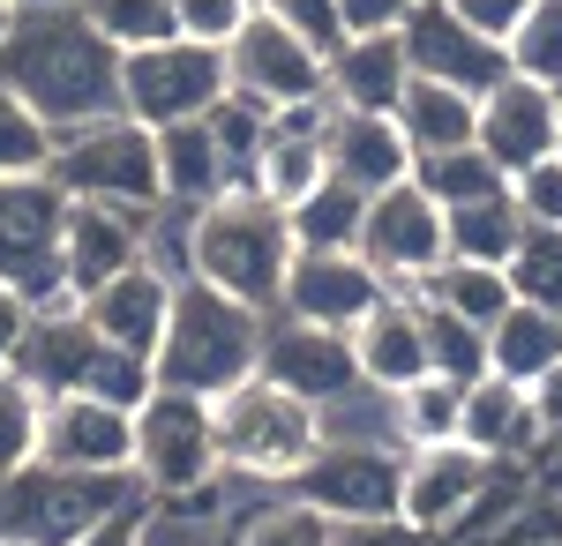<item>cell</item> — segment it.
I'll return each instance as SVG.
<instances>
[{"instance_id": "6da1fadb", "label": "cell", "mask_w": 562, "mask_h": 546, "mask_svg": "<svg viewBox=\"0 0 562 546\" xmlns=\"http://www.w3.org/2000/svg\"><path fill=\"white\" fill-rule=\"evenodd\" d=\"M0 83L15 90L53 135L98 113H121V45L76 8H31L0 38Z\"/></svg>"}, {"instance_id": "7a4b0ae2", "label": "cell", "mask_w": 562, "mask_h": 546, "mask_svg": "<svg viewBox=\"0 0 562 546\" xmlns=\"http://www.w3.org/2000/svg\"><path fill=\"white\" fill-rule=\"evenodd\" d=\"M293 217L278 211L262 187H225L217 203L195 211V277L217 293L248 299V307H278L285 299V270H293Z\"/></svg>"}, {"instance_id": "3957f363", "label": "cell", "mask_w": 562, "mask_h": 546, "mask_svg": "<svg viewBox=\"0 0 562 546\" xmlns=\"http://www.w3.org/2000/svg\"><path fill=\"white\" fill-rule=\"evenodd\" d=\"M262 307L217 293L203 277L173 285V315H166V344H158V382L166 389H195V397H225L233 382L262 367Z\"/></svg>"}, {"instance_id": "277c9868", "label": "cell", "mask_w": 562, "mask_h": 546, "mask_svg": "<svg viewBox=\"0 0 562 546\" xmlns=\"http://www.w3.org/2000/svg\"><path fill=\"white\" fill-rule=\"evenodd\" d=\"M211 412H217V457L240 479H293L323 450L315 405L293 397L285 382H270V375L233 382L225 397H211Z\"/></svg>"}, {"instance_id": "5b68a950", "label": "cell", "mask_w": 562, "mask_h": 546, "mask_svg": "<svg viewBox=\"0 0 562 546\" xmlns=\"http://www.w3.org/2000/svg\"><path fill=\"white\" fill-rule=\"evenodd\" d=\"M150 494L143 471H68V464H23L15 479H0V539L31 546H76L121 502Z\"/></svg>"}, {"instance_id": "8992f818", "label": "cell", "mask_w": 562, "mask_h": 546, "mask_svg": "<svg viewBox=\"0 0 562 546\" xmlns=\"http://www.w3.org/2000/svg\"><path fill=\"white\" fill-rule=\"evenodd\" d=\"M53 180L76 203H121V211H150L158 203V127L135 113H98L83 127L53 135Z\"/></svg>"}, {"instance_id": "52a82bcc", "label": "cell", "mask_w": 562, "mask_h": 546, "mask_svg": "<svg viewBox=\"0 0 562 546\" xmlns=\"http://www.w3.org/2000/svg\"><path fill=\"white\" fill-rule=\"evenodd\" d=\"M68 187L53 172H8L0 180V285L31 299V307H53L68 293Z\"/></svg>"}, {"instance_id": "ba28073f", "label": "cell", "mask_w": 562, "mask_h": 546, "mask_svg": "<svg viewBox=\"0 0 562 546\" xmlns=\"http://www.w3.org/2000/svg\"><path fill=\"white\" fill-rule=\"evenodd\" d=\"M225 45L203 38H166V45H135L121 53V113H135L143 127H173V121H211L225 105Z\"/></svg>"}, {"instance_id": "9c48e42d", "label": "cell", "mask_w": 562, "mask_h": 546, "mask_svg": "<svg viewBox=\"0 0 562 546\" xmlns=\"http://www.w3.org/2000/svg\"><path fill=\"white\" fill-rule=\"evenodd\" d=\"M225 76H233V98H248L262 113H285L307 98H330V53L256 0V15L225 38Z\"/></svg>"}, {"instance_id": "30bf717a", "label": "cell", "mask_w": 562, "mask_h": 546, "mask_svg": "<svg viewBox=\"0 0 562 546\" xmlns=\"http://www.w3.org/2000/svg\"><path fill=\"white\" fill-rule=\"evenodd\" d=\"M135 471L150 494H195L211 487L225 457H217V412L195 389H150V405L135 412Z\"/></svg>"}, {"instance_id": "8fae6325", "label": "cell", "mask_w": 562, "mask_h": 546, "mask_svg": "<svg viewBox=\"0 0 562 546\" xmlns=\"http://www.w3.org/2000/svg\"><path fill=\"white\" fill-rule=\"evenodd\" d=\"M360 254L383 270L397 293H420L435 270L450 262V217L420 180H397L383 195H368V225H360Z\"/></svg>"}, {"instance_id": "7c38bea8", "label": "cell", "mask_w": 562, "mask_h": 546, "mask_svg": "<svg viewBox=\"0 0 562 546\" xmlns=\"http://www.w3.org/2000/svg\"><path fill=\"white\" fill-rule=\"evenodd\" d=\"M301 502H315L330 524H360V516H397V487H405V450H368V442H323L315 457L285 479Z\"/></svg>"}, {"instance_id": "4fadbf2b", "label": "cell", "mask_w": 562, "mask_h": 546, "mask_svg": "<svg viewBox=\"0 0 562 546\" xmlns=\"http://www.w3.org/2000/svg\"><path fill=\"white\" fill-rule=\"evenodd\" d=\"M390 293H397V285H390L360 248H301V254H293V270H285V299H278V315H293V322H323V330H352V322H368Z\"/></svg>"}, {"instance_id": "5bb4252c", "label": "cell", "mask_w": 562, "mask_h": 546, "mask_svg": "<svg viewBox=\"0 0 562 546\" xmlns=\"http://www.w3.org/2000/svg\"><path fill=\"white\" fill-rule=\"evenodd\" d=\"M397 38H405L413 76H428V83H458L465 98H487V90L510 76V53H503V38L473 31V23H465L458 8H442V0H420V8L397 23Z\"/></svg>"}, {"instance_id": "9a60e30c", "label": "cell", "mask_w": 562, "mask_h": 546, "mask_svg": "<svg viewBox=\"0 0 562 546\" xmlns=\"http://www.w3.org/2000/svg\"><path fill=\"white\" fill-rule=\"evenodd\" d=\"M487 479H495V457L487 450H473V442H420V450H405L397 516L413 532H428V539H450L458 516L487 494Z\"/></svg>"}, {"instance_id": "2e32d148", "label": "cell", "mask_w": 562, "mask_h": 546, "mask_svg": "<svg viewBox=\"0 0 562 546\" xmlns=\"http://www.w3.org/2000/svg\"><path fill=\"white\" fill-rule=\"evenodd\" d=\"M45 464H68V471H135V412L90 397V389H60L45 397Z\"/></svg>"}, {"instance_id": "e0dca14e", "label": "cell", "mask_w": 562, "mask_h": 546, "mask_svg": "<svg viewBox=\"0 0 562 546\" xmlns=\"http://www.w3.org/2000/svg\"><path fill=\"white\" fill-rule=\"evenodd\" d=\"M555 143H562V90L532 83V76H503L480 98V150L510 180L540 158H555Z\"/></svg>"}, {"instance_id": "ac0fdd59", "label": "cell", "mask_w": 562, "mask_h": 546, "mask_svg": "<svg viewBox=\"0 0 562 546\" xmlns=\"http://www.w3.org/2000/svg\"><path fill=\"white\" fill-rule=\"evenodd\" d=\"M330 113H338V98H307V105L270 113V135H262V158H256V187L278 211L307 203L330 180Z\"/></svg>"}, {"instance_id": "d6986e66", "label": "cell", "mask_w": 562, "mask_h": 546, "mask_svg": "<svg viewBox=\"0 0 562 546\" xmlns=\"http://www.w3.org/2000/svg\"><path fill=\"white\" fill-rule=\"evenodd\" d=\"M256 375L285 382L293 397L307 405H323V397H338L360 382V360H352V330H323V322H293V315H278L270 307V322H262V367Z\"/></svg>"}, {"instance_id": "ffe728a7", "label": "cell", "mask_w": 562, "mask_h": 546, "mask_svg": "<svg viewBox=\"0 0 562 546\" xmlns=\"http://www.w3.org/2000/svg\"><path fill=\"white\" fill-rule=\"evenodd\" d=\"M98 352H105V337L90 330L83 299H53V307H38L31 315V330H23V344H15V375H31L45 389V397H60V389H83L90 367H98Z\"/></svg>"}, {"instance_id": "44dd1931", "label": "cell", "mask_w": 562, "mask_h": 546, "mask_svg": "<svg viewBox=\"0 0 562 546\" xmlns=\"http://www.w3.org/2000/svg\"><path fill=\"white\" fill-rule=\"evenodd\" d=\"M90 330L105 337L113 352H143V360H158V344H166V315H173V277H158L150 262H135L121 277H105L98 293L83 299Z\"/></svg>"}, {"instance_id": "7402d4cb", "label": "cell", "mask_w": 562, "mask_h": 546, "mask_svg": "<svg viewBox=\"0 0 562 546\" xmlns=\"http://www.w3.org/2000/svg\"><path fill=\"white\" fill-rule=\"evenodd\" d=\"M68 293L90 299L105 277H121L143 262V211H121V203H76L68 195Z\"/></svg>"}, {"instance_id": "603a6c76", "label": "cell", "mask_w": 562, "mask_h": 546, "mask_svg": "<svg viewBox=\"0 0 562 546\" xmlns=\"http://www.w3.org/2000/svg\"><path fill=\"white\" fill-rule=\"evenodd\" d=\"M330 172L352 180L360 195H383L397 180H413V143H405V127L397 113H330Z\"/></svg>"}, {"instance_id": "cb8c5ba5", "label": "cell", "mask_w": 562, "mask_h": 546, "mask_svg": "<svg viewBox=\"0 0 562 546\" xmlns=\"http://www.w3.org/2000/svg\"><path fill=\"white\" fill-rule=\"evenodd\" d=\"M405 83H413V60H405L397 31H352L330 53V98L346 113H397Z\"/></svg>"}, {"instance_id": "d4e9b609", "label": "cell", "mask_w": 562, "mask_h": 546, "mask_svg": "<svg viewBox=\"0 0 562 546\" xmlns=\"http://www.w3.org/2000/svg\"><path fill=\"white\" fill-rule=\"evenodd\" d=\"M352 360L360 375L405 389V382L428 375V330H420V293H390L368 322H352Z\"/></svg>"}, {"instance_id": "484cf974", "label": "cell", "mask_w": 562, "mask_h": 546, "mask_svg": "<svg viewBox=\"0 0 562 546\" xmlns=\"http://www.w3.org/2000/svg\"><path fill=\"white\" fill-rule=\"evenodd\" d=\"M540 434H548V426L532 420V397H525V382L480 375L473 389H465V426H458V442H473V450H487V457L525 464Z\"/></svg>"}, {"instance_id": "4316f807", "label": "cell", "mask_w": 562, "mask_h": 546, "mask_svg": "<svg viewBox=\"0 0 562 546\" xmlns=\"http://www.w3.org/2000/svg\"><path fill=\"white\" fill-rule=\"evenodd\" d=\"M233 187V172H225V150H217L211 121H173L158 127V203H217Z\"/></svg>"}, {"instance_id": "83f0119b", "label": "cell", "mask_w": 562, "mask_h": 546, "mask_svg": "<svg viewBox=\"0 0 562 546\" xmlns=\"http://www.w3.org/2000/svg\"><path fill=\"white\" fill-rule=\"evenodd\" d=\"M487 367L503 382H540L548 367H562V315L532 307V299H510L487 322Z\"/></svg>"}, {"instance_id": "f1b7e54d", "label": "cell", "mask_w": 562, "mask_h": 546, "mask_svg": "<svg viewBox=\"0 0 562 546\" xmlns=\"http://www.w3.org/2000/svg\"><path fill=\"white\" fill-rule=\"evenodd\" d=\"M397 127H405V143H413V158L480 143V98H465L458 83H428V76H413L405 98H397Z\"/></svg>"}, {"instance_id": "f546056e", "label": "cell", "mask_w": 562, "mask_h": 546, "mask_svg": "<svg viewBox=\"0 0 562 546\" xmlns=\"http://www.w3.org/2000/svg\"><path fill=\"white\" fill-rule=\"evenodd\" d=\"M315 426H323V442H368V450H405V412H397V389L383 382H352L338 397H323L315 405Z\"/></svg>"}, {"instance_id": "4dcf8cb0", "label": "cell", "mask_w": 562, "mask_h": 546, "mask_svg": "<svg viewBox=\"0 0 562 546\" xmlns=\"http://www.w3.org/2000/svg\"><path fill=\"white\" fill-rule=\"evenodd\" d=\"M442 217H450V254H465V262H510L525 240V217H518L510 187H495L480 203H450Z\"/></svg>"}, {"instance_id": "1f68e13d", "label": "cell", "mask_w": 562, "mask_h": 546, "mask_svg": "<svg viewBox=\"0 0 562 546\" xmlns=\"http://www.w3.org/2000/svg\"><path fill=\"white\" fill-rule=\"evenodd\" d=\"M420 299L450 307V315H465V322H495L518 293H510V270H503V262H465V254H450L428 285H420Z\"/></svg>"}, {"instance_id": "d6a6232c", "label": "cell", "mask_w": 562, "mask_h": 546, "mask_svg": "<svg viewBox=\"0 0 562 546\" xmlns=\"http://www.w3.org/2000/svg\"><path fill=\"white\" fill-rule=\"evenodd\" d=\"M420 330H428V375L458 382V389H473L480 375H495V367H487V322H465V315L420 299Z\"/></svg>"}, {"instance_id": "836d02e7", "label": "cell", "mask_w": 562, "mask_h": 546, "mask_svg": "<svg viewBox=\"0 0 562 546\" xmlns=\"http://www.w3.org/2000/svg\"><path fill=\"white\" fill-rule=\"evenodd\" d=\"M285 217H293V240H301V248H360L368 195H360L352 180H338V172H330V180H323L307 203H293Z\"/></svg>"}, {"instance_id": "e575fe53", "label": "cell", "mask_w": 562, "mask_h": 546, "mask_svg": "<svg viewBox=\"0 0 562 546\" xmlns=\"http://www.w3.org/2000/svg\"><path fill=\"white\" fill-rule=\"evenodd\" d=\"M413 180L428 187L442 211H450V203H480V195H495V187H510V172L495 166L480 143H458V150H428V158H413Z\"/></svg>"}, {"instance_id": "d590c367", "label": "cell", "mask_w": 562, "mask_h": 546, "mask_svg": "<svg viewBox=\"0 0 562 546\" xmlns=\"http://www.w3.org/2000/svg\"><path fill=\"white\" fill-rule=\"evenodd\" d=\"M38 442H45V389L15 367H0V479L38 464Z\"/></svg>"}, {"instance_id": "8d00e7d4", "label": "cell", "mask_w": 562, "mask_h": 546, "mask_svg": "<svg viewBox=\"0 0 562 546\" xmlns=\"http://www.w3.org/2000/svg\"><path fill=\"white\" fill-rule=\"evenodd\" d=\"M397 412H405V450H420V442H458V426H465V389L442 375H420L397 389Z\"/></svg>"}, {"instance_id": "74e56055", "label": "cell", "mask_w": 562, "mask_h": 546, "mask_svg": "<svg viewBox=\"0 0 562 546\" xmlns=\"http://www.w3.org/2000/svg\"><path fill=\"white\" fill-rule=\"evenodd\" d=\"M503 53H510V76H532V83L562 90V0H532Z\"/></svg>"}, {"instance_id": "f35d334b", "label": "cell", "mask_w": 562, "mask_h": 546, "mask_svg": "<svg viewBox=\"0 0 562 546\" xmlns=\"http://www.w3.org/2000/svg\"><path fill=\"white\" fill-rule=\"evenodd\" d=\"M143 262L173 285L195 277V203H150L143 211Z\"/></svg>"}, {"instance_id": "ab89813d", "label": "cell", "mask_w": 562, "mask_h": 546, "mask_svg": "<svg viewBox=\"0 0 562 546\" xmlns=\"http://www.w3.org/2000/svg\"><path fill=\"white\" fill-rule=\"evenodd\" d=\"M83 15H90V23H98L113 45H121V53L180 38V8H173V0H83Z\"/></svg>"}, {"instance_id": "60d3db41", "label": "cell", "mask_w": 562, "mask_h": 546, "mask_svg": "<svg viewBox=\"0 0 562 546\" xmlns=\"http://www.w3.org/2000/svg\"><path fill=\"white\" fill-rule=\"evenodd\" d=\"M503 270H510V293H518V299L555 307V315H562V232H555V225H525L518 254H510Z\"/></svg>"}, {"instance_id": "b9f144b4", "label": "cell", "mask_w": 562, "mask_h": 546, "mask_svg": "<svg viewBox=\"0 0 562 546\" xmlns=\"http://www.w3.org/2000/svg\"><path fill=\"white\" fill-rule=\"evenodd\" d=\"M45 166H53V127L0 83V180L8 172H45Z\"/></svg>"}, {"instance_id": "7bdbcfd3", "label": "cell", "mask_w": 562, "mask_h": 546, "mask_svg": "<svg viewBox=\"0 0 562 546\" xmlns=\"http://www.w3.org/2000/svg\"><path fill=\"white\" fill-rule=\"evenodd\" d=\"M83 389H90V397H105V405H121V412H143L150 389H158V367H150L143 352H113V344H105Z\"/></svg>"}, {"instance_id": "ee69618b", "label": "cell", "mask_w": 562, "mask_h": 546, "mask_svg": "<svg viewBox=\"0 0 562 546\" xmlns=\"http://www.w3.org/2000/svg\"><path fill=\"white\" fill-rule=\"evenodd\" d=\"M510 195H518V217H525V225H555V232H562V158L525 166L518 180H510Z\"/></svg>"}, {"instance_id": "f6af8a7d", "label": "cell", "mask_w": 562, "mask_h": 546, "mask_svg": "<svg viewBox=\"0 0 562 546\" xmlns=\"http://www.w3.org/2000/svg\"><path fill=\"white\" fill-rule=\"evenodd\" d=\"M173 8H180V38H203V45H225L256 15V0H173Z\"/></svg>"}, {"instance_id": "bcb514c9", "label": "cell", "mask_w": 562, "mask_h": 546, "mask_svg": "<svg viewBox=\"0 0 562 546\" xmlns=\"http://www.w3.org/2000/svg\"><path fill=\"white\" fill-rule=\"evenodd\" d=\"M262 8H270V15H285V23H293L301 38H315L323 53H338V45H346V8H338V0H262Z\"/></svg>"}, {"instance_id": "7dc6e473", "label": "cell", "mask_w": 562, "mask_h": 546, "mask_svg": "<svg viewBox=\"0 0 562 546\" xmlns=\"http://www.w3.org/2000/svg\"><path fill=\"white\" fill-rule=\"evenodd\" d=\"M330 546H435L428 532H413L405 516H360V524H338Z\"/></svg>"}, {"instance_id": "c3c4849f", "label": "cell", "mask_w": 562, "mask_h": 546, "mask_svg": "<svg viewBox=\"0 0 562 546\" xmlns=\"http://www.w3.org/2000/svg\"><path fill=\"white\" fill-rule=\"evenodd\" d=\"M143 516H150V494H135V502H121L113 516H98L76 546H143Z\"/></svg>"}, {"instance_id": "681fc988", "label": "cell", "mask_w": 562, "mask_h": 546, "mask_svg": "<svg viewBox=\"0 0 562 546\" xmlns=\"http://www.w3.org/2000/svg\"><path fill=\"white\" fill-rule=\"evenodd\" d=\"M442 8H458V15H465L473 31H487V38L510 45V31L525 23V8H532V0H442Z\"/></svg>"}, {"instance_id": "f907efd6", "label": "cell", "mask_w": 562, "mask_h": 546, "mask_svg": "<svg viewBox=\"0 0 562 546\" xmlns=\"http://www.w3.org/2000/svg\"><path fill=\"white\" fill-rule=\"evenodd\" d=\"M338 8H346V38H352V31H397L420 0H338Z\"/></svg>"}, {"instance_id": "816d5d0a", "label": "cell", "mask_w": 562, "mask_h": 546, "mask_svg": "<svg viewBox=\"0 0 562 546\" xmlns=\"http://www.w3.org/2000/svg\"><path fill=\"white\" fill-rule=\"evenodd\" d=\"M31 315H38L31 299L15 293V285H0V367L15 360V344H23V330H31Z\"/></svg>"}, {"instance_id": "f5cc1de1", "label": "cell", "mask_w": 562, "mask_h": 546, "mask_svg": "<svg viewBox=\"0 0 562 546\" xmlns=\"http://www.w3.org/2000/svg\"><path fill=\"white\" fill-rule=\"evenodd\" d=\"M525 397H532V420L548 426V434H562V367H548L540 382H525Z\"/></svg>"}, {"instance_id": "db71d44e", "label": "cell", "mask_w": 562, "mask_h": 546, "mask_svg": "<svg viewBox=\"0 0 562 546\" xmlns=\"http://www.w3.org/2000/svg\"><path fill=\"white\" fill-rule=\"evenodd\" d=\"M15 15H31V8H76V0H8Z\"/></svg>"}, {"instance_id": "11a10c76", "label": "cell", "mask_w": 562, "mask_h": 546, "mask_svg": "<svg viewBox=\"0 0 562 546\" xmlns=\"http://www.w3.org/2000/svg\"><path fill=\"white\" fill-rule=\"evenodd\" d=\"M8 23H15V8H8V0H0V38H8Z\"/></svg>"}, {"instance_id": "9f6ffc18", "label": "cell", "mask_w": 562, "mask_h": 546, "mask_svg": "<svg viewBox=\"0 0 562 546\" xmlns=\"http://www.w3.org/2000/svg\"><path fill=\"white\" fill-rule=\"evenodd\" d=\"M0 546H31V539H0Z\"/></svg>"}, {"instance_id": "6f0895ef", "label": "cell", "mask_w": 562, "mask_h": 546, "mask_svg": "<svg viewBox=\"0 0 562 546\" xmlns=\"http://www.w3.org/2000/svg\"><path fill=\"white\" fill-rule=\"evenodd\" d=\"M555 158H562V143H555Z\"/></svg>"}]
</instances>
